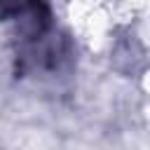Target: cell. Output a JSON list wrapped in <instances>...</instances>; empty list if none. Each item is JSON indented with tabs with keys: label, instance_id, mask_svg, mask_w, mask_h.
Segmentation results:
<instances>
[{
	"label": "cell",
	"instance_id": "obj_1",
	"mask_svg": "<svg viewBox=\"0 0 150 150\" xmlns=\"http://www.w3.org/2000/svg\"><path fill=\"white\" fill-rule=\"evenodd\" d=\"M5 21H16L28 38H40L49 28V7L42 0H2Z\"/></svg>",
	"mask_w": 150,
	"mask_h": 150
}]
</instances>
